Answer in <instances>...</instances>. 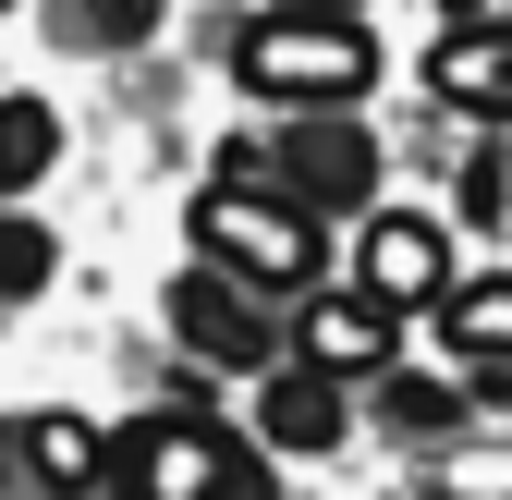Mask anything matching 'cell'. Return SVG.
<instances>
[{
  "label": "cell",
  "mask_w": 512,
  "mask_h": 500,
  "mask_svg": "<svg viewBox=\"0 0 512 500\" xmlns=\"http://www.w3.org/2000/svg\"><path fill=\"white\" fill-rule=\"evenodd\" d=\"M49 159H61V110L49 98H0V196H25Z\"/></svg>",
  "instance_id": "4fadbf2b"
},
{
  "label": "cell",
  "mask_w": 512,
  "mask_h": 500,
  "mask_svg": "<svg viewBox=\"0 0 512 500\" xmlns=\"http://www.w3.org/2000/svg\"><path fill=\"white\" fill-rule=\"evenodd\" d=\"M500 171H512V159H500Z\"/></svg>",
  "instance_id": "d6986e66"
},
{
  "label": "cell",
  "mask_w": 512,
  "mask_h": 500,
  "mask_svg": "<svg viewBox=\"0 0 512 500\" xmlns=\"http://www.w3.org/2000/svg\"><path fill=\"white\" fill-rule=\"evenodd\" d=\"M147 25H159V0H74V37L86 49H135Z\"/></svg>",
  "instance_id": "9a60e30c"
},
{
  "label": "cell",
  "mask_w": 512,
  "mask_h": 500,
  "mask_svg": "<svg viewBox=\"0 0 512 500\" xmlns=\"http://www.w3.org/2000/svg\"><path fill=\"white\" fill-rule=\"evenodd\" d=\"M488 391V366H464V379H415V366H378V415L403 427V440H439V427H464Z\"/></svg>",
  "instance_id": "7c38bea8"
},
{
  "label": "cell",
  "mask_w": 512,
  "mask_h": 500,
  "mask_svg": "<svg viewBox=\"0 0 512 500\" xmlns=\"http://www.w3.org/2000/svg\"><path fill=\"white\" fill-rule=\"evenodd\" d=\"M354 281L378 305H439L452 293V232H439V208H366V244H354Z\"/></svg>",
  "instance_id": "8992f818"
},
{
  "label": "cell",
  "mask_w": 512,
  "mask_h": 500,
  "mask_svg": "<svg viewBox=\"0 0 512 500\" xmlns=\"http://www.w3.org/2000/svg\"><path fill=\"white\" fill-rule=\"evenodd\" d=\"M439 342H452L464 366H488V379H512V269H500V281H452V293H439Z\"/></svg>",
  "instance_id": "8fae6325"
},
{
  "label": "cell",
  "mask_w": 512,
  "mask_h": 500,
  "mask_svg": "<svg viewBox=\"0 0 512 500\" xmlns=\"http://www.w3.org/2000/svg\"><path fill=\"white\" fill-rule=\"evenodd\" d=\"M232 74L256 98H281V110H354L378 86V37L354 13H317V0H281V13H256L232 37Z\"/></svg>",
  "instance_id": "6da1fadb"
},
{
  "label": "cell",
  "mask_w": 512,
  "mask_h": 500,
  "mask_svg": "<svg viewBox=\"0 0 512 500\" xmlns=\"http://www.w3.org/2000/svg\"><path fill=\"white\" fill-rule=\"evenodd\" d=\"M0 13H13V0H0Z\"/></svg>",
  "instance_id": "ac0fdd59"
},
{
  "label": "cell",
  "mask_w": 512,
  "mask_h": 500,
  "mask_svg": "<svg viewBox=\"0 0 512 500\" xmlns=\"http://www.w3.org/2000/svg\"><path fill=\"white\" fill-rule=\"evenodd\" d=\"M220 171H269L293 208L330 220V208H366V196H378V135H366L354 110H305L293 135H281V159H244V147H232Z\"/></svg>",
  "instance_id": "277c9868"
},
{
  "label": "cell",
  "mask_w": 512,
  "mask_h": 500,
  "mask_svg": "<svg viewBox=\"0 0 512 500\" xmlns=\"http://www.w3.org/2000/svg\"><path fill=\"white\" fill-rule=\"evenodd\" d=\"M196 257L232 269L244 293H305L317 281V208H293L269 171H220L196 196Z\"/></svg>",
  "instance_id": "7a4b0ae2"
},
{
  "label": "cell",
  "mask_w": 512,
  "mask_h": 500,
  "mask_svg": "<svg viewBox=\"0 0 512 500\" xmlns=\"http://www.w3.org/2000/svg\"><path fill=\"white\" fill-rule=\"evenodd\" d=\"M342 427H354V403H342V379H330V366H256V440H269V452H330L342 440Z\"/></svg>",
  "instance_id": "9c48e42d"
},
{
  "label": "cell",
  "mask_w": 512,
  "mask_h": 500,
  "mask_svg": "<svg viewBox=\"0 0 512 500\" xmlns=\"http://www.w3.org/2000/svg\"><path fill=\"white\" fill-rule=\"evenodd\" d=\"M0 464H13L25 488H49V500H86L98 476H110V440L86 415H13V440H0Z\"/></svg>",
  "instance_id": "30bf717a"
},
{
  "label": "cell",
  "mask_w": 512,
  "mask_h": 500,
  "mask_svg": "<svg viewBox=\"0 0 512 500\" xmlns=\"http://www.w3.org/2000/svg\"><path fill=\"white\" fill-rule=\"evenodd\" d=\"M391 342H403V305H378L366 281H354V293H317L305 330H293V354L330 366V379H378V366H391Z\"/></svg>",
  "instance_id": "ba28073f"
},
{
  "label": "cell",
  "mask_w": 512,
  "mask_h": 500,
  "mask_svg": "<svg viewBox=\"0 0 512 500\" xmlns=\"http://www.w3.org/2000/svg\"><path fill=\"white\" fill-rule=\"evenodd\" d=\"M49 269H61V244H49V220H25V208H0V305H25V293H49Z\"/></svg>",
  "instance_id": "5bb4252c"
},
{
  "label": "cell",
  "mask_w": 512,
  "mask_h": 500,
  "mask_svg": "<svg viewBox=\"0 0 512 500\" xmlns=\"http://www.w3.org/2000/svg\"><path fill=\"white\" fill-rule=\"evenodd\" d=\"M110 476H122V500H269V464H256L232 427H208V415H135L110 440Z\"/></svg>",
  "instance_id": "3957f363"
},
{
  "label": "cell",
  "mask_w": 512,
  "mask_h": 500,
  "mask_svg": "<svg viewBox=\"0 0 512 500\" xmlns=\"http://www.w3.org/2000/svg\"><path fill=\"white\" fill-rule=\"evenodd\" d=\"M317 13H354V0H317Z\"/></svg>",
  "instance_id": "e0dca14e"
},
{
  "label": "cell",
  "mask_w": 512,
  "mask_h": 500,
  "mask_svg": "<svg viewBox=\"0 0 512 500\" xmlns=\"http://www.w3.org/2000/svg\"><path fill=\"white\" fill-rule=\"evenodd\" d=\"M500 208H512V171L476 159V171H464V220H500Z\"/></svg>",
  "instance_id": "2e32d148"
},
{
  "label": "cell",
  "mask_w": 512,
  "mask_h": 500,
  "mask_svg": "<svg viewBox=\"0 0 512 500\" xmlns=\"http://www.w3.org/2000/svg\"><path fill=\"white\" fill-rule=\"evenodd\" d=\"M427 98L439 110H476V122H512V13H476L427 49Z\"/></svg>",
  "instance_id": "52a82bcc"
},
{
  "label": "cell",
  "mask_w": 512,
  "mask_h": 500,
  "mask_svg": "<svg viewBox=\"0 0 512 500\" xmlns=\"http://www.w3.org/2000/svg\"><path fill=\"white\" fill-rule=\"evenodd\" d=\"M159 318H171V342L183 354H208V366H232V379H256V366H281V330H269V305H256L232 269H183L171 293H159Z\"/></svg>",
  "instance_id": "5b68a950"
}]
</instances>
